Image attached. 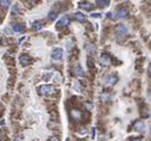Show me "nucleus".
Returning <instances> with one entry per match:
<instances>
[{
  "label": "nucleus",
  "instance_id": "20e7f679",
  "mask_svg": "<svg viewBox=\"0 0 151 141\" xmlns=\"http://www.w3.org/2000/svg\"><path fill=\"white\" fill-rule=\"evenodd\" d=\"M64 55V50L61 48H55L52 53V59L53 60H61Z\"/></svg>",
  "mask_w": 151,
  "mask_h": 141
},
{
  "label": "nucleus",
  "instance_id": "aec40b11",
  "mask_svg": "<svg viewBox=\"0 0 151 141\" xmlns=\"http://www.w3.org/2000/svg\"><path fill=\"white\" fill-rule=\"evenodd\" d=\"M10 4H11V1H9V0H1L0 1V5L3 6V7H7Z\"/></svg>",
  "mask_w": 151,
  "mask_h": 141
},
{
  "label": "nucleus",
  "instance_id": "39448f33",
  "mask_svg": "<svg viewBox=\"0 0 151 141\" xmlns=\"http://www.w3.org/2000/svg\"><path fill=\"white\" fill-rule=\"evenodd\" d=\"M133 129L137 130V132H144V129H145V124H144L143 121L137 120V121L133 123Z\"/></svg>",
  "mask_w": 151,
  "mask_h": 141
},
{
  "label": "nucleus",
  "instance_id": "393cba45",
  "mask_svg": "<svg viewBox=\"0 0 151 141\" xmlns=\"http://www.w3.org/2000/svg\"><path fill=\"white\" fill-rule=\"evenodd\" d=\"M132 141H142V139H140V138H136V139H133Z\"/></svg>",
  "mask_w": 151,
  "mask_h": 141
},
{
  "label": "nucleus",
  "instance_id": "7c9ffc66",
  "mask_svg": "<svg viewBox=\"0 0 151 141\" xmlns=\"http://www.w3.org/2000/svg\"><path fill=\"white\" fill-rule=\"evenodd\" d=\"M0 24H1V20H0Z\"/></svg>",
  "mask_w": 151,
  "mask_h": 141
},
{
  "label": "nucleus",
  "instance_id": "412c9836",
  "mask_svg": "<svg viewBox=\"0 0 151 141\" xmlns=\"http://www.w3.org/2000/svg\"><path fill=\"white\" fill-rule=\"evenodd\" d=\"M85 107L88 108L89 110H91V109H92V104H91V103H89V102H85Z\"/></svg>",
  "mask_w": 151,
  "mask_h": 141
},
{
  "label": "nucleus",
  "instance_id": "6ab92c4d",
  "mask_svg": "<svg viewBox=\"0 0 151 141\" xmlns=\"http://www.w3.org/2000/svg\"><path fill=\"white\" fill-rule=\"evenodd\" d=\"M110 98V95H108V93H102L101 95V101H108V99Z\"/></svg>",
  "mask_w": 151,
  "mask_h": 141
},
{
  "label": "nucleus",
  "instance_id": "c85d7f7f",
  "mask_svg": "<svg viewBox=\"0 0 151 141\" xmlns=\"http://www.w3.org/2000/svg\"><path fill=\"white\" fill-rule=\"evenodd\" d=\"M66 141H70V139H69V138H67V139H66Z\"/></svg>",
  "mask_w": 151,
  "mask_h": 141
},
{
  "label": "nucleus",
  "instance_id": "f257e3e1",
  "mask_svg": "<svg viewBox=\"0 0 151 141\" xmlns=\"http://www.w3.org/2000/svg\"><path fill=\"white\" fill-rule=\"evenodd\" d=\"M55 92V87L53 85H42L38 87V93L42 96H51Z\"/></svg>",
  "mask_w": 151,
  "mask_h": 141
},
{
  "label": "nucleus",
  "instance_id": "4468645a",
  "mask_svg": "<svg viewBox=\"0 0 151 141\" xmlns=\"http://www.w3.org/2000/svg\"><path fill=\"white\" fill-rule=\"evenodd\" d=\"M43 28V23L41 20H36L32 23V30H41Z\"/></svg>",
  "mask_w": 151,
  "mask_h": 141
},
{
  "label": "nucleus",
  "instance_id": "9b49d317",
  "mask_svg": "<svg viewBox=\"0 0 151 141\" xmlns=\"http://www.w3.org/2000/svg\"><path fill=\"white\" fill-rule=\"evenodd\" d=\"M74 18H76V20H78V22H85L86 16L84 13H82V12H77V13H74Z\"/></svg>",
  "mask_w": 151,
  "mask_h": 141
},
{
  "label": "nucleus",
  "instance_id": "9d476101",
  "mask_svg": "<svg viewBox=\"0 0 151 141\" xmlns=\"http://www.w3.org/2000/svg\"><path fill=\"white\" fill-rule=\"evenodd\" d=\"M19 62L23 66H26L30 63V57H29L28 55H25V54H23V55H20V57H19Z\"/></svg>",
  "mask_w": 151,
  "mask_h": 141
},
{
  "label": "nucleus",
  "instance_id": "c756f323",
  "mask_svg": "<svg viewBox=\"0 0 151 141\" xmlns=\"http://www.w3.org/2000/svg\"><path fill=\"white\" fill-rule=\"evenodd\" d=\"M150 136H151V129H150Z\"/></svg>",
  "mask_w": 151,
  "mask_h": 141
},
{
  "label": "nucleus",
  "instance_id": "bb28decb",
  "mask_svg": "<svg viewBox=\"0 0 151 141\" xmlns=\"http://www.w3.org/2000/svg\"><path fill=\"white\" fill-rule=\"evenodd\" d=\"M3 135H4V134H3V132H1V130H0V140H1V139H3Z\"/></svg>",
  "mask_w": 151,
  "mask_h": 141
},
{
  "label": "nucleus",
  "instance_id": "f3484780",
  "mask_svg": "<svg viewBox=\"0 0 151 141\" xmlns=\"http://www.w3.org/2000/svg\"><path fill=\"white\" fill-rule=\"evenodd\" d=\"M57 16H58V14H57V12H55L54 10H52V11L49 12V14H48V18H49V19H51V20H54L55 18H57Z\"/></svg>",
  "mask_w": 151,
  "mask_h": 141
},
{
  "label": "nucleus",
  "instance_id": "423d86ee",
  "mask_svg": "<svg viewBox=\"0 0 151 141\" xmlns=\"http://www.w3.org/2000/svg\"><path fill=\"white\" fill-rule=\"evenodd\" d=\"M100 62H101V65L103 66H108L111 63V59L109 57L108 54H102L100 57Z\"/></svg>",
  "mask_w": 151,
  "mask_h": 141
},
{
  "label": "nucleus",
  "instance_id": "4be33fe9",
  "mask_svg": "<svg viewBox=\"0 0 151 141\" xmlns=\"http://www.w3.org/2000/svg\"><path fill=\"white\" fill-rule=\"evenodd\" d=\"M48 141H60V139H59V138H57V136H52V138L49 139Z\"/></svg>",
  "mask_w": 151,
  "mask_h": 141
},
{
  "label": "nucleus",
  "instance_id": "a878e982",
  "mask_svg": "<svg viewBox=\"0 0 151 141\" xmlns=\"http://www.w3.org/2000/svg\"><path fill=\"white\" fill-rule=\"evenodd\" d=\"M149 74L151 75V63H150V66H149Z\"/></svg>",
  "mask_w": 151,
  "mask_h": 141
},
{
  "label": "nucleus",
  "instance_id": "5701e85b",
  "mask_svg": "<svg viewBox=\"0 0 151 141\" xmlns=\"http://www.w3.org/2000/svg\"><path fill=\"white\" fill-rule=\"evenodd\" d=\"M91 17H92V18H100V17H101V14H100V13H92V14H91Z\"/></svg>",
  "mask_w": 151,
  "mask_h": 141
},
{
  "label": "nucleus",
  "instance_id": "ddd939ff",
  "mask_svg": "<svg viewBox=\"0 0 151 141\" xmlns=\"http://www.w3.org/2000/svg\"><path fill=\"white\" fill-rule=\"evenodd\" d=\"M12 30L13 31H16V32H18V34H22L23 32V30H24V28H23V25L22 24H13L12 25Z\"/></svg>",
  "mask_w": 151,
  "mask_h": 141
},
{
  "label": "nucleus",
  "instance_id": "6e6552de",
  "mask_svg": "<svg viewBox=\"0 0 151 141\" xmlns=\"http://www.w3.org/2000/svg\"><path fill=\"white\" fill-rule=\"evenodd\" d=\"M127 16H128V10L125 9V7H121V9L118 10L116 16H115V17H116V18H126Z\"/></svg>",
  "mask_w": 151,
  "mask_h": 141
},
{
  "label": "nucleus",
  "instance_id": "a211bd4d",
  "mask_svg": "<svg viewBox=\"0 0 151 141\" xmlns=\"http://www.w3.org/2000/svg\"><path fill=\"white\" fill-rule=\"evenodd\" d=\"M18 11H19V9H18V5H13V7H12V16H17Z\"/></svg>",
  "mask_w": 151,
  "mask_h": 141
},
{
  "label": "nucleus",
  "instance_id": "f8f14e48",
  "mask_svg": "<svg viewBox=\"0 0 151 141\" xmlns=\"http://www.w3.org/2000/svg\"><path fill=\"white\" fill-rule=\"evenodd\" d=\"M79 7L80 9H84V10H91L92 7H94V5H91V4L88 3V1H82V3H79Z\"/></svg>",
  "mask_w": 151,
  "mask_h": 141
},
{
  "label": "nucleus",
  "instance_id": "cd10ccee",
  "mask_svg": "<svg viewBox=\"0 0 151 141\" xmlns=\"http://www.w3.org/2000/svg\"><path fill=\"white\" fill-rule=\"evenodd\" d=\"M149 98L151 99V91H150V92H149Z\"/></svg>",
  "mask_w": 151,
  "mask_h": 141
},
{
  "label": "nucleus",
  "instance_id": "0eeeda50",
  "mask_svg": "<svg viewBox=\"0 0 151 141\" xmlns=\"http://www.w3.org/2000/svg\"><path fill=\"white\" fill-rule=\"evenodd\" d=\"M70 115H71L72 120H77V121L82 120V111L78 110V109H72L71 113H70Z\"/></svg>",
  "mask_w": 151,
  "mask_h": 141
},
{
  "label": "nucleus",
  "instance_id": "2eb2a0df",
  "mask_svg": "<svg viewBox=\"0 0 151 141\" xmlns=\"http://www.w3.org/2000/svg\"><path fill=\"white\" fill-rule=\"evenodd\" d=\"M74 72H76V74H77L78 77H83V75H84V70H83V68L80 67L79 65L76 66V68H74Z\"/></svg>",
  "mask_w": 151,
  "mask_h": 141
},
{
  "label": "nucleus",
  "instance_id": "dca6fc26",
  "mask_svg": "<svg viewBox=\"0 0 151 141\" xmlns=\"http://www.w3.org/2000/svg\"><path fill=\"white\" fill-rule=\"evenodd\" d=\"M96 4L100 6V7H102V9H103V7H107V6L109 5V1H108V0H105V1H102V0H97Z\"/></svg>",
  "mask_w": 151,
  "mask_h": 141
},
{
  "label": "nucleus",
  "instance_id": "1a4fd4ad",
  "mask_svg": "<svg viewBox=\"0 0 151 141\" xmlns=\"http://www.w3.org/2000/svg\"><path fill=\"white\" fill-rule=\"evenodd\" d=\"M70 23V19L69 18H66V17H64V18H61V19L59 20V22L57 23V28L58 29H60V28H63V26H65V25H67Z\"/></svg>",
  "mask_w": 151,
  "mask_h": 141
},
{
  "label": "nucleus",
  "instance_id": "f03ea898",
  "mask_svg": "<svg viewBox=\"0 0 151 141\" xmlns=\"http://www.w3.org/2000/svg\"><path fill=\"white\" fill-rule=\"evenodd\" d=\"M115 34L119 37L126 36V35H127V26H126L125 24H118V25L115 26Z\"/></svg>",
  "mask_w": 151,
  "mask_h": 141
},
{
  "label": "nucleus",
  "instance_id": "b1692460",
  "mask_svg": "<svg viewBox=\"0 0 151 141\" xmlns=\"http://www.w3.org/2000/svg\"><path fill=\"white\" fill-rule=\"evenodd\" d=\"M95 134H96V132H95V128H92V129H91V135L95 136Z\"/></svg>",
  "mask_w": 151,
  "mask_h": 141
},
{
  "label": "nucleus",
  "instance_id": "7ed1b4c3",
  "mask_svg": "<svg viewBox=\"0 0 151 141\" xmlns=\"http://www.w3.org/2000/svg\"><path fill=\"white\" fill-rule=\"evenodd\" d=\"M116 81H118V78L114 75H105L104 78H103V85H104V86H111V85H114Z\"/></svg>",
  "mask_w": 151,
  "mask_h": 141
}]
</instances>
